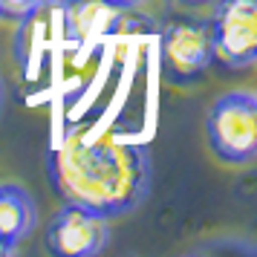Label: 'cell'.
I'll return each mask as SVG.
<instances>
[{"label":"cell","mask_w":257,"mask_h":257,"mask_svg":"<svg viewBox=\"0 0 257 257\" xmlns=\"http://www.w3.org/2000/svg\"><path fill=\"white\" fill-rule=\"evenodd\" d=\"M61 3H64L67 32L75 41H93L95 35L116 26V21L121 18V9L107 0H61Z\"/></svg>","instance_id":"cell-6"},{"label":"cell","mask_w":257,"mask_h":257,"mask_svg":"<svg viewBox=\"0 0 257 257\" xmlns=\"http://www.w3.org/2000/svg\"><path fill=\"white\" fill-rule=\"evenodd\" d=\"M47 245L49 251L61 257L98 254L107 245V217L84 205H75V202H64V208L58 211V217L49 228Z\"/></svg>","instance_id":"cell-5"},{"label":"cell","mask_w":257,"mask_h":257,"mask_svg":"<svg viewBox=\"0 0 257 257\" xmlns=\"http://www.w3.org/2000/svg\"><path fill=\"white\" fill-rule=\"evenodd\" d=\"M41 3H47V0H0V15H9V18H26L29 12H35Z\"/></svg>","instance_id":"cell-8"},{"label":"cell","mask_w":257,"mask_h":257,"mask_svg":"<svg viewBox=\"0 0 257 257\" xmlns=\"http://www.w3.org/2000/svg\"><path fill=\"white\" fill-rule=\"evenodd\" d=\"M211 151L222 162L245 165L257 156V101L248 93H228L211 107L205 121Z\"/></svg>","instance_id":"cell-2"},{"label":"cell","mask_w":257,"mask_h":257,"mask_svg":"<svg viewBox=\"0 0 257 257\" xmlns=\"http://www.w3.org/2000/svg\"><path fill=\"white\" fill-rule=\"evenodd\" d=\"M107 3H113L116 9L124 12V9H133V6H139V3H145V0H107Z\"/></svg>","instance_id":"cell-10"},{"label":"cell","mask_w":257,"mask_h":257,"mask_svg":"<svg viewBox=\"0 0 257 257\" xmlns=\"http://www.w3.org/2000/svg\"><path fill=\"white\" fill-rule=\"evenodd\" d=\"M162 64L171 81H194L211 64V26L176 21L162 35Z\"/></svg>","instance_id":"cell-4"},{"label":"cell","mask_w":257,"mask_h":257,"mask_svg":"<svg viewBox=\"0 0 257 257\" xmlns=\"http://www.w3.org/2000/svg\"><path fill=\"white\" fill-rule=\"evenodd\" d=\"M257 58V0H217L211 21V61L228 70Z\"/></svg>","instance_id":"cell-3"},{"label":"cell","mask_w":257,"mask_h":257,"mask_svg":"<svg viewBox=\"0 0 257 257\" xmlns=\"http://www.w3.org/2000/svg\"><path fill=\"white\" fill-rule=\"evenodd\" d=\"M49 174L64 202H75L101 217H121L148 197L151 162L145 145L130 142H84L81 133H70L61 142Z\"/></svg>","instance_id":"cell-1"},{"label":"cell","mask_w":257,"mask_h":257,"mask_svg":"<svg viewBox=\"0 0 257 257\" xmlns=\"http://www.w3.org/2000/svg\"><path fill=\"white\" fill-rule=\"evenodd\" d=\"M35 225V208L26 191L18 185H0V234L9 240H21Z\"/></svg>","instance_id":"cell-7"},{"label":"cell","mask_w":257,"mask_h":257,"mask_svg":"<svg viewBox=\"0 0 257 257\" xmlns=\"http://www.w3.org/2000/svg\"><path fill=\"white\" fill-rule=\"evenodd\" d=\"M15 248H18V243L0 234V257H9V254H15Z\"/></svg>","instance_id":"cell-9"},{"label":"cell","mask_w":257,"mask_h":257,"mask_svg":"<svg viewBox=\"0 0 257 257\" xmlns=\"http://www.w3.org/2000/svg\"><path fill=\"white\" fill-rule=\"evenodd\" d=\"M185 6H205V3H211V0H182Z\"/></svg>","instance_id":"cell-11"}]
</instances>
